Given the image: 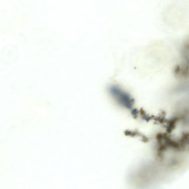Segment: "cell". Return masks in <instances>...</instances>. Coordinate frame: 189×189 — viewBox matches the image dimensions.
Masks as SVG:
<instances>
[{
    "label": "cell",
    "mask_w": 189,
    "mask_h": 189,
    "mask_svg": "<svg viewBox=\"0 0 189 189\" xmlns=\"http://www.w3.org/2000/svg\"><path fill=\"white\" fill-rule=\"evenodd\" d=\"M108 91L110 96L119 105L128 109L132 108L135 101L129 93L114 85L109 86Z\"/></svg>",
    "instance_id": "obj_1"
},
{
    "label": "cell",
    "mask_w": 189,
    "mask_h": 189,
    "mask_svg": "<svg viewBox=\"0 0 189 189\" xmlns=\"http://www.w3.org/2000/svg\"><path fill=\"white\" fill-rule=\"evenodd\" d=\"M178 120V117H174L168 121L167 125L166 126V130L168 133H170L174 129L176 123Z\"/></svg>",
    "instance_id": "obj_2"
},
{
    "label": "cell",
    "mask_w": 189,
    "mask_h": 189,
    "mask_svg": "<svg viewBox=\"0 0 189 189\" xmlns=\"http://www.w3.org/2000/svg\"><path fill=\"white\" fill-rule=\"evenodd\" d=\"M189 138V134L188 133H184L183 134L181 140H180V147L182 149L184 148L186 145L188 144Z\"/></svg>",
    "instance_id": "obj_3"
},
{
    "label": "cell",
    "mask_w": 189,
    "mask_h": 189,
    "mask_svg": "<svg viewBox=\"0 0 189 189\" xmlns=\"http://www.w3.org/2000/svg\"><path fill=\"white\" fill-rule=\"evenodd\" d=\"M140 114L142 116V118L144 120L146 121L147 122H149L151 119L152 118H154V117L153 116H152V117H150V116L147 115V114H145V111L143 109H141V110L140 111Z\"/></svg>",
    "instance_id": "obj_4"
},
{
    "label": "cell",
    "mask_w": 189,
    "mask_h": 189,
    "mask_svg": "<svg viewBox=\"0 0 189 189\" xmlns=\"http://www.w3.org/2000/svg\"><path fill=\"white\" fill-rule=\"evenodd\" d=\"M124 134L126 136H130L132 137H134L136 136H139L142 137L143 135L140 134L138 131H124Z\"/></svg>",
    "instance_id": "obj_5"
},
{
    "label": "cell",
    "mask_w": 189,
    "mask_h": 189,
    "mask_svg": "<svg viewBox=\"0 0 189 189\" xmlns=\"http://www.w3.org/2000/svg\"><path fill=\"white\" fill-rule=\"evenodd\" d=\"M138 111L136 109H133L131 111V114L135 119H136L138 117Z\"/></svg>",
    "instance_id": "obj_6"
}]
</instances>
